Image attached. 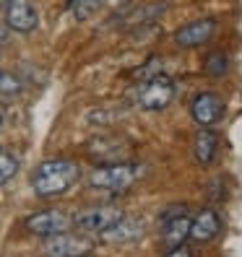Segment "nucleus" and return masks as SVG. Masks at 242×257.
I'll list each match as a JSON object with an SVG mask.
<instances>
[{
  "mask_svg": "<svg viewBox=\"0 0 242 257\" xmlns=\"http://www.w3.org/2000/svg\"><path fill=\"white\" fill-rule=\"evenodd\" d=\"M81 179V166L78 161L57 156V159H47L42 161L34 174H32V190L39 198H60L68 190H73Z\"/></svg>",
  "mask_w": 242,
  "mask_h": 257,
  "instance_id": "obj_1",
  "label": "nucleus"
},
{
  "mask_svg": "<svg viewBox=\"0 0 242 257\" xmlns=\"http://www.w3.org/2000/svg\"><path fill=\"white\" fill-rule=\"evenodd\" d=\"M141 177V166L133 161H120V164H102L89 174V185L97 190H110L115 195H123L133 182Z\"/></svg>",
  "mask_w": 242,
  "mask_h": 257,
  "instance_id": "obj_2",
  "label": "nucleus"
},
{
  "mask_svg": "<svg viewBox=\"0 0 242 257\" xmlns=\"http://www.w3.org/2000/svg\"><path fill=\"white\" fill-rule=\"evenodd\" d=\"M175 91H177L175 81L167 73H154L135 88V101H138V107L146 109V112H162L172 104Z\"/></svg>",
  "mask_w": 242,
  "mask_h": 257,
  "instance_id": "obj_3",
  "label": "nucleus"
},
{
  "mask_svg": "<svg viewBox=\"0 0 242 257\" xmlns=\"http://www.w3.org/2000/svg\"><path fill=\"white\" fill-rule=\"evenodd\" d=\"M125 213L120 210L117 205L112 203H104V205H92V208H84L73 216V226L78 231H86V234H102L107 231L112 223H117Z\"/></svg>",
  "mask_w": 242,
  "mask_h": 257,
  "instance_id": "obj_4",
  "label": "nucleus"
},
{
  "mask_svg": "<svg viewBox=\"0 0 242 257\" xmlns=\"http://www.w3.org/2000/svg\"><path fill=\"white\" fill-rule=\"evenodd\" d=\"M94 252V241L89 236L78 234H52L42 241V254L44 257H89Z\"/></svg>",
  "mask_w": 242,
  "mask_h": 257,
  "instance_id": "obj_5",
  "label": "nucleus"
},
{
  "mask_svg": "<svg viewBox=\"0 0 242 257\" xmlns=\"http://www.w3.org/2000/svg\"><path fill=\"white\" fill-rule=\"evenodd\" d=\"M26 231L34 234V236H42L47 239L52 234H63L73 226V216H68L65 210H57V208H50V210H39V213L29 216L24 221Z\"/></svg>",
  "mask_w": 242,
  "mask_h": 257,
  "instance_id": "obj_6",
  "label": "nucleus"
},
{
  "mask_svg": "<svg viewBox=\"0 0 242 257\" xmlns=\"http://www.w3.org/2000/svg\"><path fill=\"white\" fill-rule=\"evenodd\" d=\"M128 151H130V146L123 138H115V135H112V138H97V141H92L86 146V156L102 166V164H120V161H125Z\"/></svg>",
  "mask_w": 242,
  "mask_h": 257,
  "instance_id": "obj_7",
  "label": "nucleus"
},
{
  "mask_svg": "<svg viewBox=\"0 0 242 257\" xmlns=\"http://www.w3.org/2000/svg\"><path fill=\"white\" fill-rule=\"evenodd\" d=\"M6 24L19 34H32L37 24H39V16H37V8L32 0H8L6 6Z\"/></svg>",
  "mask_w": 242,
  "mask_h": 257,
  "instance_id": "obj_8",
  "label": "nucleus"
},
{
  "mask_svg": "<svg viewBox=\"0 0 242 257\" xmlns=\"http://www.w3.org/2000/svg\"><path fill=\"white\" fill-rule=\"evenodd\" d=\"M214 34H216V19H201V21H190L185 26H180L175 32V42L183 50H193L206 44Z\"/></svg>",
  "mask_w": 242,
  "mask_h": 257,
  "instance_id": "obj_9",
  "label": "nucleus"
},
{
  "mask_svg": "<svg viewBox=\"0 0 242 257\" xmlns=\"http://www.w3.org/2000/svg\"><path fill=\"white\" fill-rule=\"evenodd\" d=\"M188 234H190V218L185 216V208L170 210V213L162 216V241L170 249L185 244Z\"/></svg>",
  "mask_w": 242,
  "mask_h": 257,
  "instance_id": "obj_10",
  "label": "nucleus"
},
{
  "mask_svg": "<svg viewBox=\"0 0 242 257\" xmlns=\"http://www.w3.org/2000/svg\"><path fill=\"white\" fill-rule=\"evenodd\" d=\"M190 117L198 122L201 127L216 125L224 117V101L216 94H198L190 101Z\"/></svg>",
  "mask_w": 242,
  "mask_h": 257,
  "instance_id": "obj_11",
  "label": "nucleus"
},
{
  "mask_svg": "<svg viewBox=\"0 0 242 257\" xmlns=\"http://www.w3.org/2000/svg\"><path fill=\"white\" fill-rule=\"evenodd\" d=\"M221 231V218L214 208H206L201 210L195 218H190V234L188 239H193L195 244H208V241H214Z\"/></svg>",
  "mask_w": 242,
  "mask_h": 257,
  "instance_id": "obj_12",
  "label": "nucleus"
},
{
  "mask_svg": "<svg viewBox=\"0 0 242 257\" xmlns=\"http://www.w3.org/2000/svg\"><path fill=\"white\" fill-rule=\"evenodd\" d=\"M143 236V223L138 218H120L117 223H112L107 231H102V241L107 244H128Z\"/></svg>",
  "mask_w": 242,
  "mask_h": 257,
  "instance_id": "obj_13",
  "label": "nucleus"
},
{
  "mask_svg": "<svg viewBox=\"0 0 242 257\" xmlns=\"http://www.w3.org/2000/svg\"><path fill=\"white\" fill-rule=\"evenodd\" d=\"M193 154H195V161L208 166L216 161V154H219V135L214 130H198L193 138Z\"/></svg>",
  "mask_w": 242,
  "mask_h": 257,
  "instance_id": "obj_14",
  "label": "nucleus"
},
{
  "mask_svg": "<svg viewBox=\"0 0 242 257\" xmlns=\"http://www.w3.org/2000/svg\"><path fill=\"white\" fill-rule=\"evenodd\" d=\"M24 94V83L19 75L8 70H0V101H13Z\"/></svg>",
  "mask_w": 242,
  "mask_h": 257,
  "instance_id": "obj_15",
  "label": "nucleus"
},
{
  "mask_svg": "<svg viewBox=\"0 0 242 257\" xmlns=\"http://www.w3.org/2000/svg\"><path fill=\"white\" fill-rule=\"evenodd\" d=\"M102 6H104V0H68V11L73 13L75 21H86L89 16H94Z\"/></svg>",
  "mask_w": 242,
  "mask_h": 257,
  "instance_id": "obj_16",
  "label": "nucleus"
},
{
  "mask_svg": "<svg viewBox=\"0 0 242 257\" xmlns=\"http://www.w3.org/2000/svg\"><path fill=\"white\" fill-rule=\"evenodd\" d=\"M16 174H19V159L13 156L11 151L0 148V187L8 185Z\"/></svg>",
  "mask_w": 242,
  "mask_h": 257,
  "instance_id": "obj_17",
  "label": "nucleus"
},
{
  "mask_svg": "<svg viewBox=\"0 0 242 257\" xmlns=\"http://www.w3.org/2000/svg\"><path fill=\"white\" fill-rule=\"evenodd\" d=\"M226 65H229V60H226V55L219 52V50L206 57V73L214 75V78H221V75L226 73Z\"/></svg>",
  "mask_w": 242,
  "mask_h": 257,
  "instance_id": "obj_18",
  "label": "nucleus"
},
{
  "mask_svg": "<svg viewBox=\"0 0 242 257\" xmlns=\"http://www.w3.org/2000/svg\"><path fill=\"white\" fill-rule=\"evenodd\" d=\"M167 257H195V254H193V249H190V247H185V244H180V247H172Z\"/></svg>",
  "mask_w": 242,
  "mask_h": 257,
  "instance_id": "obj_19",
  "label": "nucleus"
},
{
  "mask_svg": "<svg viewBox=\"0 0 242 257\" xmlns=\"http://www.w3.org/2000/svg\"><path fill=\"white\" fill-rule=\"evenodd\" d=\"M3 122H6V117H3V112H0V130H3Z\"/></svg>",
  "mask_w": 242,
  "mask_h": 257,
  "instance_id": "obj_20",
  "label": "nucleus"
}]
</instances>
